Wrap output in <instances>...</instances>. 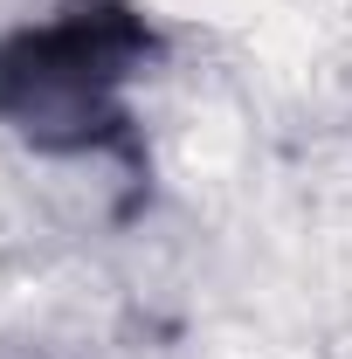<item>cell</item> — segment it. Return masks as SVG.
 I'll return each instance as SVG.
<instances>
[{"instance_id": "obj_1", "label": "cell", "mask_w": 352, "mask_h": 359, "mask_svg": "<svg viewBox=\"0 0 352 359\" xmlns=\"http://www.w3.org/2000/svg\"><path fill=\"white\" fill-rule=\"evenodd\" d=\"M152 55L145 21L125 7H76L69 21L21 28L0 42V118L42 152L132 145L118 90Z\"/></svg>"}, {"instance_id": "obj_2", "label": "cell", "mask_w": 352, "mask_h": 359, "mask_svg": "<svg viewBox=\"0 0 352 359\" xmlns=\"http://www.w3.org/2000/svg\"><path fill=\"white\" fill-rule=\"evenodd\" d=\"M0 359H48V353H0Z\"/></svg>"}]
</instances>
